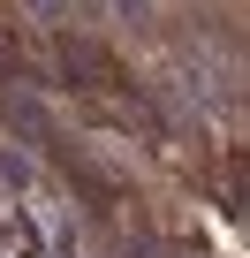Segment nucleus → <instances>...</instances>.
<instances>
[{"label": "nucleus", "mask_w": 250, "mask_h": 258, "mask_svg": "<svg viewBox=\"0 0 250 258\" xmlns=\"http://www.w3.org/2000/svg\"><path fill=\"white\" fill-rule=\"evenodd\" d=\"M61 69H68V84L99 106V114H114L121 129H152V106L137 99V84H129V69H121L99 38H61Z\"/></svg>", "instance_id": "f257e3e1"}]
</instances>
